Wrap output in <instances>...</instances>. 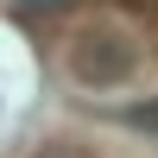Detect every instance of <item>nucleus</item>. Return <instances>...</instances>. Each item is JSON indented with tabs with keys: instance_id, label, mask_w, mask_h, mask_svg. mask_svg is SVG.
I'll use <instances>...</instances> for the list:
<instances>
[{
	"instance_id": "20e7f679",
	"label": "nucleus",
	"mask_w": 158,
	"mask_h": 158,
	"mask_svg": "<svg viewBox=\"0 0 158 158\" xmlns=\"http://www.w3.org/2000/svg\"><path fill=\"white\" fill-rule=\"evenodd\" d=\"M13 6H19V13H63L70 0H13Z\"/></svg>"
},
{
	"instance_id": "f257e3e1",
	"label": "nucleus",
	"mask_w": 158,
	"mask_h": 158,
	"mask_svg": "<svg viewBox=\"0 0 158 158\" xmlns=\"http://www.w3.org/2000/svg\"><path fill=\"white\" fill-rule=\"evenodd\" d=\"M63 63H70V76L82 89H120L127 76L139 70V44L120 25H82V32H70V44H63Z\"/></svg>"
},
{
	"instance_id": "7ed1b4c3",
	"label": "nucleus",
	"mask_w": 158,
	"mask_h": 158,
	"mask_svg": "<svg viewBox=\"0 0 158 158\" xmlns=\"http://www.w3.org/2000/svg\"><path fill=\"white\" fill-rule=\"evenodd\" d=\"M127 127H139V133H158V101H133V108H127Z\"/></svg>"
},
{
	"instance_id": "f03ea898",
	"label": "nucleus",
	"mask_w": 158,
	"mask_h": 158,
	"mask_svg": "<svg viewBox=\"0 0 158 158\" xmlns=\"http://www.w3.org/2000/svg\"><path fill=\"white\" fill-rule=\"evenodd\" d=\"M32 158H95V152H89L82 139H44V146H38Z\"/></svg>"
}]
</instances>
